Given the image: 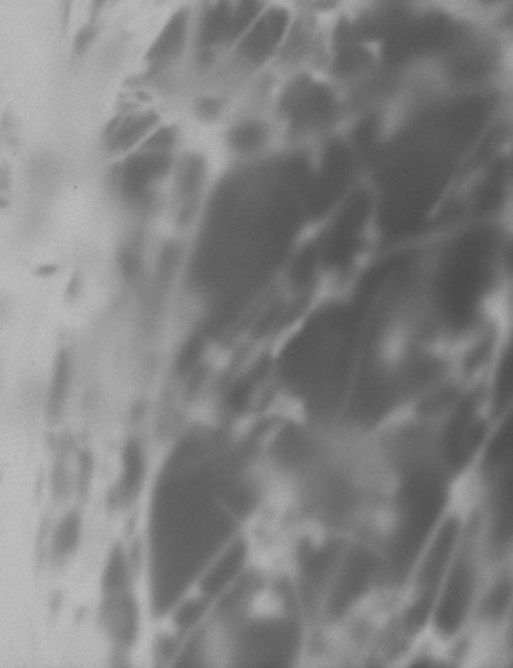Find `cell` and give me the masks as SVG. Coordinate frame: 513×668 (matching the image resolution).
<instances>
[{"mask_svg":"<svg viewBox=\"0 0 513 668\" xmlns=\"http://www.w3.org/2000/svg\"><path fill=\"white\" fill-rule=\"evenodd\" d=\"M294 3L265 2L259 15L224 59V76L241 96L272 75L294 17Z\"/></svg>","mask_w":513,"mask_h":668,"instance_id":"6da1fadb","label":"cell"},{"mask_svg":"<svg viewBox=\"0 0 513 668\" xmlns=\"http://www.w3.org/2000/svg\"><path fill=\"white\" fill-rule=\"evenodd\" d=\"M171 167V154L140 150L119 166L114 184L128 205L147 207Z\"/></svg>","mask_w":513,"mask_h":668,"instance_id":"7a4b0ae2","label":"cell"},{"mask_svg":"<svg viewBox=\"0 0 513 668\" xmlns=\"http://www.w3.org/2000/svg\"><path fill=\"white\" fill-rule=\"evenodd\" d=\"M208 167L197 155L182 159L176 169L175 200L180 223H190L199 212L206 186Z\"/></svg>","mask_w":513,"mask_h":668,"instance_id":"3957f363","label":"cell"},{"mask_svg":"<svg viewBox=\"0 0 513 668\" xmlns=\"http://www.w3.org/2000/svg\"><path fill=\"white\" fill-rule=\"evenodd\" d=\"M188 24L187 10H180L170 19L148 53L147 62L152 71L167 68L181 56L186 43Z\"/></svg>","mask_w":513,"mask_h":668,"instance_id":"277c9868","label":"cell"},{"mask_svg":"<svg viewBox=\"0 0 513 668\" xmlns=\"http://www.w3.org/2000/svg\"><path fill=\"white\" fill-rule=\"evenodd\" d=\"M104 622L112 637L123 646H130L138 629V612L129 592L105 596Z\"/></svg>","mask_w":513,"mask_h":668,"instance_id":"5b68a950","label":"cell"},{"mask_svg":"<svg viewBox=\"0 0 513 668\" xmlns=\"http://www.w3.org/2000/svg\"><path fill=\"white\" fill-rule=\"evenodd\" d=\"M124 470L116 490L119 504H130L138 496L146 472V461L142 446L131 441L124 454Z\"/></svg>","mask_w":513,"mask_h":668,"instance_id":"8992f818","label":"cell"},{"mask_svg":"<svg viewBox=\"0 0 513 668\" xmlns=\"http://www.w3.org/2000/svg\"><path fill=\"white\" fill-rule=\"evenodd\" d=\"M158 117L153 113L131 116L111 128L110 145L113 150L126 151L138 142L157 124Z\"/></svg>","mask_w":513,"mask_h":668,"instance_id":"52a82bcc","label":"cell"},{"mask_svg":"<svg viewBox=\"0 0 513 668\" xmlns=\"http://www.w3.org/2000/svg\"><path fill=\"white\" fill-rule=\"evenodd\" d=\"M130 568L122 547H117L106 566L103 580L105 596L117 595L128 591Z\"/></svg>","mask_w":513,"mask_h":668,"instance_id":"ba28073f","label":"cell"},{"mask_svg":"<svg viewBox=\"0 0 513 668\" xmlns=\"http://www.w3.org/2000/svg\"><path fill=\"white\" fill-rule=\"evenodd\" d=\"M71 375V362L67 352L62 353L55 368L54 381L51 393V407L58 413L66 398Z\"/></svg>","mask_w":513,"mask_h":668,"instance_id":"9c48e42d","label":"cell"},{"mask_svg":"<svg viewBox=\"0 0 513 668\" xmlns=\"http://www.w3.org/2000/svg\"><path fill=\"white\" fill-rule=\"evenodd\" d=\"M81 521L77 514L69 515L60 525L55 541V550L60 556L72 553L78 545Z\"/></svg>","mask_w":513,"mask_h":668,"instance_id":"30bf717a","label":"cell"},{"mask_svg":"<svg viewBox=\"0 0 513 668\" xmlns=\"http://www.w3.org/2000/svg\"><path fill=\"white\" fill-rule=\"evenodd\" d=\"M176 140V130L172 127H165L157 131L144 142L141 150L170 154Z\"/></svg>","mask_w":513,"mask_h":668,"instance_id":"8fae6325","label":"cell"}]
</instances>
